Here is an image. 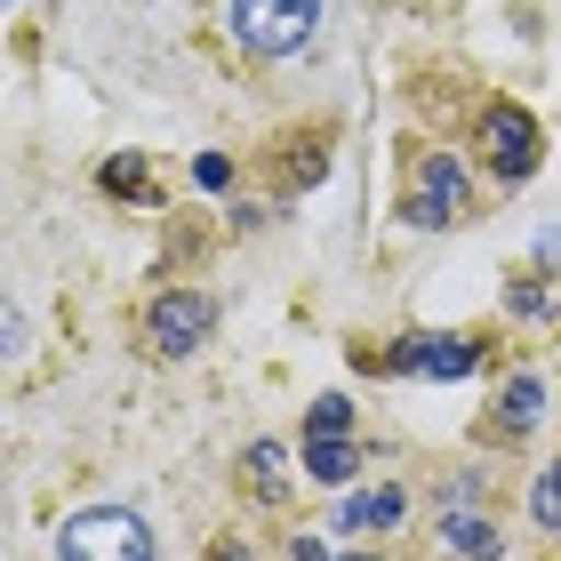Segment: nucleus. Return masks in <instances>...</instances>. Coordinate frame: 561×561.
Returning a JSON list of instances; mask_svg holds the SVG:
<instances>
[{
	"mask_svg": "<svg viewBox=\"0 0 561 561\" xmlns=\"http://www.w3.org/2000/svg\"><path fill=\"white\" fill-rule=\"evenodd\" d=\"M442 553H457V561H497L505 538L481 514H442Z\"/></svg>",
	"mask_w": 561,
	"mask_h": 561,
	"instance_id": "9",
	"label": "nucleus"
},
{
	"mask_svg": "<svg viewBox=\"0 0 561 561\" xmlns=\"http://www.w3.org/2000/svg\"><path fill=\"white\" fill-rule=\"evenodd\" d=\"M305 473H313V481H353V473H362L353 433H305Z\"/></svg>",
	"mask_w": 561,
	"mask_h": 561,
	"instance_id": "8",
	"label": "nucleus"
},
{
	"mask_svg": "<svg viewBox=\"0 0 561 561\" xmlns=\"http://www.w3.org/2000/svg\"><path fill=\"white\" fill-rule=\"evenodd\" d=\"M209 329H217V305L201 289H169V297H152V313H145V337H152V353H169V362L201 353Z\"/></svg>",
	"mask_w": 561,
	"mask_h": 561,
	"instance_id": "5",
	"label": "nucleus"
},
{
	"mask_svg": "<svg viewBox=\"0 0 561 561\" xmlns=\"http://www.w3.org/2000/svg\"><path fill=\"white\" fill-rule=\"evenodd\" d=\"M217 561H257V553H249V538H225V546H217Z\"/></svg>",
	"mask_w": 561,
	"mask_h": 561,
	"instance_id": "15",
	"label": "nucleus"
},
{
	"mask_svg": "<svg viewBox=\"0 0 561 561\" xmlns=\"http://www.w3.org/2000/svg\"><path fill=\"white\" fill-rule=\"evenodd\" d=\"M105 185H113V193H152V176H145V161H113Z\"/></svg>",
	"mask_w": 561,
	"mask_h": 561,
	"instance_id": "14",
	"label": "nucleus"
},
{
	"mask_svg": "<svg viewBox=\"0 0 561 561\" xmlns=\"http://www.w3.org/2000/svg\"><path fill=\"white\" fill-rule=\"evenodd\" d=\"M473 209V185H466V161L457 152H425L410 169V193H401V217L417 225V233H442V225H466Z\"/></svg>",
	"mask_w": 561,
	"mask_h": 561,
	"instance_id": "3",
	"label": "nucleus"
},
{
	"mask_svg": "<svg viewBox=\"0 0 561 561\" xmlns=\"http://www.w3.org/2000/svg\"><path fill=\"white\" fill-rule=\"evenodd\" d=\"M481 161H490L497 185H529L538 161H546V129H538L522 105H497L490 121H481Z\"/></svg>",
	"mask_w": 561,
	"mask_h": 561,
	"instance_id": "4",
	"label": "nucleus"
},
{
	"mask_svg": "<svg viewBox=\"0 0 561 561\" xmlns=\"http://www.w3.org/2000/svg\"><path fill=\"white\" fill-rule=\"evenodd\" d=\"M225 16H233V41L249 57H297V48H313V33H321L313 0H225Z\"/></svg>",
	"mask_w": 561,
	"mask_h": 561,
	"instance_id": "2",
	"label": "nucleus"
},
{
	"mask_svg": "<svg viewBox=\"0 0 561 561\" xmlns=\"http://www.w3.org/2000/svg\"><path fill=\"white\" fill-rule=\"evenodd\" d=\"M529 522H538L546 538H561V457H553L538 481H529Z\"/></svg>",
	"mask_w": 561,
	"mask_h": 561,
	"instance_id": "11",
	"label": "nucleus"
},
{
	"mask_svg": "<svg viewBox=\"0 0 561 561\" xmlns=\"http://www.w3.org/2000/svg\"><path fill=\"white\" fill-rule=\"evenodd\" d=\"M241 473H257V497H280L289 490V473H280V442H257L241 457Z\"/></svg>",
	"mask_w": 561,
	"mask_h": 561,
	"instance_id": "12",
	"label": "nucleus"
},
{
	"mask_svg": "<svg viewBox=\"0 0 561 561\" xmlns=\"http://www.w3.org/2000/svg\"><path fill=\"white\" fill-rule=\"evenodd\" d=\"M386 362H393L401 377H473L481 345H473V337H457V329H442V337H401Z\"/></svg>",
	"mask_w": 561,
	"mask_h": 561,
	"instance_id": "6",
	"label": "nucleus"
},
{
	"mask_svg": "<svg viewBox=\"0 0 561 561\" xmlns=\"http://www.w3.org/2000/svg\"><path fill=\"white\" fill-rule=\"evenodd\" d=\"M538 417H546V377H538V369H522L514 386L497 393V417H490V433H505V442H514V433H529Z\"/></svg>",
	"mask_w": 561,
	"mask_h": 561,
	"instance_id": "7",
	"label": "nucleus"
},
{
	"mask_svg": "<svg viewBox=\"0 0 561 561\" xmlns=\"http://www.w3.org/2000/svg\"><path fill=\"white\" fill-rule=\"evenodd\" d=\"M305 433H353V401H345V393H321V401H313V425H305Z\"/></svg>",
	"mask_w": 561,
	"mask_h": 561,
	"instance_id": "13",
	"label": "nucleus"
},
{
	"mask_svg": "<svg viewBox=\"0 0 561 561\" xmlns=\"http://www.w3.org/2000/svg\"><path fill=\"white\" fill-rule=\"evenodd\" d=\"M401 522V490H377V497H353L345 514H337V529H393Z\"/></svg>",
	"mask_w": 561,
	"mask_h": 561,
	"instance_id": "10",
	"label": "nucleus"
},
{
	"mask_svg": "<svg viewBox=\"0 0 561 561\" xmlns=\"http://www.w3.org/2000/svg\"><path fill=\"white\" fill-rule=\"evenodd\" d=\"M57 561H152V529L129 505H89L57 529Z\"/></svg>",
	"mask_w": 561,
	"mask_h": 561,
	"instance_id": "1",
	"label": "nucleus"
}]
</instances>
